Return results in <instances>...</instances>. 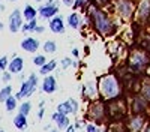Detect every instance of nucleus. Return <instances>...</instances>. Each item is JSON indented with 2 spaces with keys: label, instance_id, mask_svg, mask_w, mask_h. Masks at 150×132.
<instances>
[{
  "label": "nucleus",
  "instance_id": "de8ad7c7",
  "mask_svg": "<svg viewBox=\"0 0 150 132\" xmlns=\"http://www.w3.org/2000/svg\"><path fill=\"white\" fill-rule=\"evenodd\" d=\"M132 2H138V0H132Z\"/></svg>",
  "mask_w": 150,
  "mask_h": 132
},
{
  "label": "nucleus",
  "instance_id": "6ab92c4d",
  "mask_svg": "<svg viewBox=\"0 0 150 132\" xmlns=\"http://www.w3.org/2000/svg\"><path fill=\"white\" fill-rule=\"evenodd\" d=\"M24 69V59L14 54L12 56V59L9 60V65H8V71L11 72V74H21Z\"/></svg>",
  "mask_w": 150,
  "mask_h": 132
},
{
  "label": "nucleus",
  "instance_id": "1a4fd4ad",
  "mask_svg": "<svg viewBox=\"0 0 150 132\" xmlns=\"http://www.w3.org/2000/svg\"><path fill=\"white\" fill-rule=\"evenodd\" d=\"M24 24L23 18V11L20 8H15L11 11V14L8 15V30L11 33H18L21 32V27Z\"/></svg>",
  "mask_w": 150,
  "mask_h": 132
},
{
  "label": "nucleus",
  "instance_id": "4be33fe9",
  "mask_svg": "<svg viewBox=\"0 0 150 132\" xmlns=\"http://www.w3.org/2000/svg\"><path fill=\"white\" fill-rule=\"evenodd\" d=\"M14 126L18 129V131H26L27 129V126H29V122H27V116H24V114H17L15 117H14Z\"/></svg>",
  "mask_w": 150,
  "mask_h": 132
},
{
  "label": "nucleus",
  "instance_id": "f8f14e48",
  "mask_svg": "<svg viewBox=\"0 0 150 132\" xmlns=\"http://www.w3.org/2000/svg\"><path fill=\"white\" fill-rule=\"evenodd\" d=\"M56 111L65 116H77L80 113V104L75 98H69L65 102H60L56 107Z\"/></svg>",
  "mask_w": 150,
  "mask_h": 132
},
{
  "label": "nucleus",
  "instance_id": "0eeeda50",
  "mask_svg": "<svg viewBox=\"0 0 150 132\" xmlns=\"http://www.w3.org/2000/svg\"><path fill=\"white\" fill-rule=\"evenodd\" d=\"M134 21L138 23L143 27L150 26V0H138L137 2Z\"/></svg>",
  "mask_w": 150,
  "mask_h": 132
},
{
  "label": "nucleus",
  "instance_id": "f3484780",
  "mask_svg": "<svg viewBox=\"0 0 150 132\" xmlns=\"http://www.w3.org/2000/svg\"><path fill=\"white\" fill-rule=\"evenodd\" d=\"M57 89H59V86H57L56 77H53V75H45L44 80H42V84H41V90H42L45 95H53V93L57 92Z\"/></svg>",
  "mask_w": 150,
  "mask_h": 132
},
{
  "label": "nucleus",
  "instance_id": "c756f323",
  "mask_svg": "<svg viewBox=\"0 0 150 132\" xmlns=\"http://www.w3.org/2000/svg\"><path fill=\"white\" fill-rule=\"evenodd\" d=\"M72 65H74V59L72 57H63V59L60 60V68L63 69V71L72 68Z\"/></svg>",
  "mask_w": 150,
  "mask_h": 132
},
{
  "label": "nucleus",
  "instance_id": "c85d7f7f",
  "mask_svg": "<svg viewBox=\"0 0 150 132\" xmlns=\"http://www.w3.org/2000/svg\"><path fill=\"white\" fill-rule=\"evenodd\" d=\"M33 65L35 66H38V68H41V66H44L48 60H47V57H45V54H35L33 56Z\"/></svg>",
  "mask_w": 150,
  "mask_h": 132
},
{
  "label": "nucleus",
  "instance_id": "a19ab883",
  "mask_svg": "<svg viewBox=\"0 0 150 132\" xmlns=\"http://www.w3.org/2000/svg\"><path fill=\"white\" fill-rule=\"evenodd\" d=\"M6 29V26H5V23L3 21H0V32H3Z\"/></svg>",
  "mask_w": 150,
  "mask_h": 132
},
{
  "label": "nucleus",
  "instance_id": "9d476101",
  "mask_svg": "<svg viewBox=\"0 0 150 132\" xmlns=\"http://www.w3.org/2000/svg\"><path fill=\"white\" fill-rule=\"evenodd\" d=\"M81 98L83 101H95L99 98V90H98V81L96 80H87L81 84Z\"/></svg>",
  "mask_w": 150,
  "mask_h": 132
},
{
  "label": "nucleus",
  "instance_id": "dca6fc26",
  "mask_svg": "<svg viewBox=\"0 0 150 132\" xmlns=\"http://www.w3.org/2000/svg\"><path fill=\"white\" fill-rule=\"evenodd\" d=\"M66 21V27L72 29V30H80L83 26V17H81V12L78 11H71L69 14L65 17Z\"/></svg>",
  "mask_w": 150,
  "mask_h": 132
},
{
  "label": "nucleus",
  "instance_id": "f03ea898",
  "mask_svg": "<svg viewBox=\"0 0 150 132\" xmlns=\"http://www.w3.org/2000/svg\"><path fill=\"white\" fill-rule=\"evenodd\" d=\"M96 81H98L99 98L104 99L105 102H110V101L122 98L125 86H123V81L116 74H112V72H110V74H104L101 77H98Z\"/></svg>",
  "mask_w": 150,
  "mask_h": 132
},
{
  "label": "nucleus",
  "instance_id": "a18cd8bd",
  "mask_svg": "<svg viewBox=\"0 0 150 132\" xmlns=\"http://www.w3.org/2000/svg\"><path fill=\"white\" fill-rule=\"evenodd\" d=\"M110 131H111V132H114V131H112V128H111V126H110Z\"/></svg>",
  "mask_w": 150,
  "mask_h": 132
},
{
  "label": "nucleus",
  "instance_id": "f704fd0d",
  "mask_svg": "<svg viewBox=\"0 0 150 132\" xmlns=\"http://www.w3.org/2000/svg\"><path fill=\"white\" fill-rule=\"evenodd\" d=\"M44 114H45V107H39V110H38V120H42Z\"/></svg>",
  "mask_w": 150,
  "mask_h": 132
},
{
  "label": "nucleus",
  "instance_id": "393cba45",
  "mask_svg": "<svg viewBox=\"0 0 150 132\" xmlns=\"http://www.w3.org/2000/svg\"><path fill=\"white\" fill-rule=\"evenodd\" d=\"M42 51L44 54H54L57 51V42L53 39H48L42 44Z\"/></svg>",
  "mask_w": 150,
  "mask_h": 132
},
{
  "label": "nucleus",
  "instance_id": "aec40b11",
  "mask_svg": "<svg viewBox=\"0 0 150 132\" xmlns=\"http://www.w3.org/2000/svg\"><path fill=\"white\" fill-rule=\"evenodd\" d=\"M138 93L143 96L144 99H147V101L150 102V75H147V74H146V75H144V78L141 80Z\"/></svg>",
  "mask_w": 150,
  "mask_h": 132
},
{
  "label": "nucleus",
  "instance_id": "bb28decb",
  "mask_svg": "<svg viewBox=\"0 0 150 132\" xmlns=\"http://www.w3.org/2000/svg\"><path fill=\"white\" fill-rule=\"evenodd\" d=\"M9 96H12V86L11 84H5V86L0 89V102H5Z\"/></svg>",
  "mask_w": 150,
  "mask_h": 132
},
{
  "label": "nucleus",
  "instance_id": "2eb2a0df",
  "mask_svg": "<svg viewBox=\"0 0 150 132\" xmlns=\"http://www.w3.org/2000/svg\"><path fill=\"white\" fill-rule=\"evenodd\" d=\"M20 47H21V50L23 51H26V53H30V54H35L38 53V50L42 47L41 41L38 39V38H33V36H26L21 42H20Z\"/></svg>",
  "mask_w": 150,
  "mask_h": 132
},
{
  "label": "nucleus",
  "instance_id": "423d86ee",
  "mask_svg": "<svg viewBox=\"0 0 150 132\" xmlns=\"http://www.w3.org/2000/svg\"><path fill=\"white\" fill-rule=\"evenodd\" d=\"M38 86H39V75L32 72L26 80L21 81V86H20L18 92L15 93V98L18 101H24V99L30 98V96L38 90Z\"/></svg>",
  "mask_w": 150,
  "mask_h": 132
},
{
  "label": "nucleus",
  "instance_id": "412c9836",
  "mask_svg": "<svg viewBox=\"0 0 150 132\" xmlns=\"http://www.w3.org/2000/svg\"><path fill=\"white\" fill-rule=\"evenodd\" d=\"M23 11V18L24 21H33L38 18V8H35L33 5L27 3V5H24V8L21 9Z\"/></svg>",
  "mask_w": 150,
  "mask_h": 132
},
{
  "label": "nucleus",
  "instance_id": "473e14b6",
  "mask_svg": "<svg viewBox=\"0 0 150 132\" xmlns=\"http://www.w3.org/2000/svg\"><path fill=\"white\" fill-rule=\"evenodd\" d=\"M12 75H14V74H11L9 71H5L3 74H0V80H2L3 84H9L12 81Z\"/></svg>",
  "mask_w": 150,
  "mask_h": 132
},
{
  "label": "nucleus",
  "instance_id": "4c0bfd02",
  "mask_svg": "<svg viewBox=\"0 0 150 132\" xmlns=\"http://www.w3.org/2000/svg\"><path fill=\"white\" fill-rule=\"evenodd\" d=\"M5 11H6V5H5L3 0H0V14H3Z\"/></svg>",
  "mask_w": 150,
  "mask_h": 132
},
{
  "label": "nucleus",
  "instance_id": "39448f33",
  "mask_svg": "<svg viewBox=\"0 0 150 132\" xmlns=\"http://www.w3.org/2000/svg\"><path fill=\"white\" fill-rule=\"evenodd\" d=\"M108 119H110L108 107H107V102L104 99L98 98V99L89 102V107H87V111H86L87 122H92L96 125H104Z\"/></svg>",
  "mask_w": 150,
  "mask_h": 132
},
{
  "label": "nucleus",
  "instance_id": "7ed1b4c3",
  "mask_svg": "<svg viewBox=\"0 0 150 132\" xmlns=\"http://www.w3.org/2000/svg\"><path fill=\"white\" fill-rule=\"evenodd\" d=\"M126 66L129 71H132L134 74H144L150 66V53L141 47H135L132 50L128 51L126 56Z\"/></svg>",
  "mask_w": 150,
  "mask_h": 132
},
{
  "label": "nucleus",
  "instance_id": "9b49d317",
  "mask_svg": "<svg viewBox=\"0 0 150 132\" xmlns=\"http://www.w3.org/2000/svg\"><path fill=\"white\" fill-rule=\"evenodd\" d=\"M149 107H150V102L144 99L140 93H135L132 96L129 110L132 114H149Z\"/></svg>",
  "mask_w": 150,
  "mask_h": 132
},
{
  "label": "nucleus",
  "instance_id": "7c9ffc66",
  "mask_svg": "<svg viewBox=\"0 0 150 132\" xmlns=\"http://www.w3.org/2000/svg\"><path fill=\"white\" fill-rule=\"evenodd\" d=\"M86 132H102L101 125H96L92 122H86Z\"/></svg>",
  "mask_w": 150,
  "mask_h": 132
},
{
  "label": "nucleus",
  "instance_id": "79ce46f5",
  "mask_svg": "<svg viewBox=\"0 0 150 132\" xmlns=\"http://www.w3.org/2000/svg\"><path fill=\"white\" fill-rule=\"evenodd\" d=\"M47 132H60V131H59L57 128H50V129H48Z\"/></svg>",
  "mask_w": 150,
  "mask_h": 132
},
{
  "label": "nucleus",
  "instance_id": "a211bd4d",
  "mask_svg": "<svg viewBox=\"0 0 150 132\" xmlns=\"http://www.w3.org/2000/svg\"><path fill=\"white\" fill-rule=\"evenodd\" d=\"M51 120L53 123L56 125V128L59 131H66L69 126H71V119L69 116H65V114H60V113H53L51 114Z\"/></svg>",
  "mask_w": 150,
  "mask_h": 132
},
{
  "label": "nucleus",
  "instance_id": "4468645a",
  "mask_svg": "<svg viewBox=\"0 0 150 132\" xmlns=\"http://www.w3.org/2000/svg\"><path fill=\"white\" fill-rule=\"evenodd\" d=\"M48 29L50 32H53L54 35H65L66 32V21L65 17L62 14H57L56 17H53L48 21Z\"/></svg>",
  "mask_w": 150,
  "mask_h": 132
},
{
  "label": "nucleus",
  "instance_id": "72a5a7b5",
  "mask_svg": "<svg viewBox=\"0 0 150 132\" xmlns=\"http://www.w3.org/2000/svg\"><path fill=\"white\" fill-rule=\"evenodd\" d=\"M35 33H36V35H42V33H45V26H42V24H38L36 29H35Z\"/></svg>",
  "mask_w": 150,
  "mask_h": 132
},
{
  "label": "nucleus",
  "instance_id": "b1692460",
  "mask_svg": "<svg viewBox=\"0 0 150 132\" xmlns=\"http://www.w3.org/2000/svg\"><path fill=\"white\" fill-rule=\"evenodd\" d=\"M3 104H5V110H6L8 113H12V111L18 110V99L15 98V95L9 96V98H8Z\"/></svg>",
  "mask_w": 150,
  "mask_h": 132
},
{
  "label": "nucleus",
  "instance_id": "6e6552de",
  "mask_svg": "<svg viewBox=\"0 0 150 132\" xmlns=\"http://www.w3.org/2000/svg\"><path fill=\"white\" fill-rule=\"evenodd\" d=\"M149 123V114H132L125 120V129L129 132H141Z\"/></svg>",
  "mask_w": 150,
  "mask_h": 132
},
{
  "label": "nucleus",
  "instance_id": "ea45409f",
  "mask_svg": "<svg viewBox=\"0 0 150 132\" xmlns=\"http://www.w3.org/2000/svg\"><path fill=\"white\" fill-rule=\"evenodd\" d=\"M141 132H150V122H149V123L144 126V129H143Z\"/></svg>",
  "mask_w": 150,
  "mask_h": 132
},
{
  "label": "nucleus",
  "instance_id": "20e7f679",
  "mask_svg": "<svg viewBox=\"0 0 150 132\" xmlns=\"http://www.w3.org/2000/svg\"><path fill=\"white\" fill-rule=\"evenodd\" d=\"M135 9L137 2H132V0H112L110 5V11L123 24H131L134 21Z\"/></svg>",
  "mask_w": 150,
  "mask_h": 132
},
{
  "label": "nucleus",
  "instance_id": "a878e982",
  "mask_svg": "<svg viewBox=\"0 0 150 132\" xmlns=\"http://www.w3.org/2000/svg\"><path fill=\"white\" fill-rule=\"evenodd\" d=\"M38 24H39L38 18L33 20V21H24L23 27H21V32H23V33H26V35H29V33H35V29H36Z\"/></svg>",
  "mask_w": 150,
  "mask_h": 132
},
{
  "label": "nucleus",
  "instance_id": "cd10ccee",
  "mask_svg": "<svg viewBox=\"0 0 150 132\" xmlns=\"http://www.w3.org/2000/svg\"><path fill=\"white\" fill-rule=\"evenodd\" d=\"M18 113L24 114V116H29L32 113V102L30 101H23L18 107Z\"/></svg>",
  "mask_w": 150,
  "mask_h": 132
},
{
  "label": "nucleus",
  "instance_id": "ddd939ff",
  "mask_svg": "<svg viewBox=\"0 0 150 132\" xmlns=\"http://www.w3.org/2000/svg\"><path fill=\"white\" fill-rule=\"evenodd\" d=\"M57 14H60V5H48L44 2L38 6V18L44 21H50Z\"/></svg>",
  "mask_w": 150,
  "mask_h": 132
},
{
  "label": "nucleus",
  "instance_id": "c03bdc74",
  "mask_svg": "<svg viewBox=\"0 0 150 132\" xmlns=\"http://www.w3.org/2000/svg\"><path fill=\"white\" fill-rule=\"evenodd\" d=\"M33 2H36V3H39V5H41L42 2H45V0H33Z\"/></svg>",
  "mask_w": 150,
  "mask_h": 132
},
{
  "label": "nucleus",
  "instance_id": "49530a36",
  "mask_svg": "<svg viewBox=\"0 0 150 132\" xmlns=\"http://www.w3.org/2000/svg\"><path fill=\"white\" fill-rule=\"evenodd\" d=\"M0 132H5V131H3V129H0Z\"/></svg>",
  "mask_w": 150,
  "mask_h": 132
},
{
  "label": "nucleus",
  "instance_id": "e433bc0d",
  "mask_svg": "<svg viewBox=\"0 0 150 132\" xmlns=\"http://www.w3.org/2000/svg\"><path fill=\"white\" fill-rule=\"evenodd\" d=\"M71 51H72V56H74L75 59H78V57H80V50H78L77 47H74V48H72Z\"/></svg>",
  "mask_w": 150,
  "mask_h": 132
},
{
  "label": "nucleus",
  "instance_id": "c9c22d12",
  "mask_svg": "<svg viewBox=\"0 0 150 132\" xmlns=\"http://www.w3.org/2000/svg\"><path fill=\"white\" fill-rule=\"evenodd\" d=\"M74 2H75V0H62V5L66 6V8H72L74 6Z\"/></svg>",
  "mask_w": 150,
  "mask_h": 132
},
{
  "label": "nucleus",
  "instance_id": "37998d69",
  "mask_svg": "<svg viewBox=\"0 0 150 132\" xmlns=\"http://www.w3.org/2000/svg\"><path fill=\"white\" fill-rule=\"evenodd\" d=\"M5 2H9V3H15V2H18V0H5Z\"/></svg>",
  "mask_w": 150,
  "mask_h": 132
},
{
  "label": "nucleus",
  "instance_id": "f257e3e1",
  "mask_svg": "<svg viewBox=\"0 0 150 132\" xmlns=\"http://www.w3.org/2000/svg\"><path fill=\"white\" fill-rule=\"evenodd\" d=\"M84 14L89 17V27L101 38H112L119 33L120 21L110 9L90 3Z\"/></svg>",
  "mask_w": 150,
  "mask_h": 132
},
{
  "label": "nucleus",
  "instance_id": "58836bf2",
  "mask_svg": "<svg viewBox=\"0 0 150 132\" xmlns=\"http://www.w3.org/2000/svg\"><path fill=\"white\" fill-rule=\"evenodd\" d=\"M65 132H77V128H75L74 125H71V126H69V128H68Z\"/></svg>",
  "mask_w": 150,
  "mask_h": 132
},
{
  "label": "nucleus",
  "instance_id": "5701e85b",
  "mask_svg": "<svg viewBox=\"0 0 150 132\" xmlns=\"http://www.w3.org/2000/svg\"><path fill=\"white\" fill-rule=\"evenodd\" d=\"M57 68V60H48V62L39 68V75L45 77V75H50L51 72Z\"/></svg>",
  "mask_w": 150,
  "mask_h": 132
},
{
  "label": "nucleus",
  "instance_id": "2f4dec72",
  "mask_svg": "<svg viewBox=\"0 0 150 132\" xmlns=\"http://www.w3.org/2000/svg\"><path fill=\"white\" fill-rule=\"evenodd\" d=\"M8 65H9V57L0 56V74H3L5 71H8Z\"/></svg>",
  "mask_w": 150,
  "mask_h": 132
}]
</instances>
